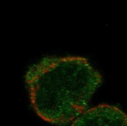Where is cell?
Masks as SVG:
<instances>
[{"instance_id": "1", "label": "cell", "mask_w": 127, "mask_h": 126, "mask_svg": "<svg viewBox=\"0 0 127 126\" xmlns=\"http://www.w3.org/2000/svg\"><path fill=\"white\" fill-rule=\"evenodd\" d=\"M32 107L49 123H70L87 109L103 81L102 74L84 57L47 56L25 74Z\"/></svg>"}, {"instance_id": "2", "label": "cell", "mask_w": 127, "mask_h": 126, "mask_svg": "<svg viewBox=\"0 0 127 126\" xmlns=\"http://www.w3.org/2000/svg\"><path fill=\"white\" fill-rule=\"evenodd\" d=\"M70 126H127V116L117 106L100 104L86 110Z\"/></svg>"}]
</instances>
